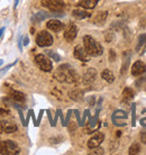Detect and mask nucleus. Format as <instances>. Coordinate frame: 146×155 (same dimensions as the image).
Returning <instances> with one entry per match:
<instances>
[{
  "instance_id": "obj_21",
  "label": "nucleus",
  "mask_w": 146,
  "mask_h": 155,
  "mask_svg": "<svg viewBox=\"0 0 146 155\" xmlns=\"http://www.w3.org/2000/svg\"><path fill=\"white\" fill-rule=\"evenodd\" d=\"M47 17H50V14L42 10V12H37V14L33 17V21H42V20L46 19Z\"/></svg>"
},
{
  "instance_id": "obj_4",
  "label": "nucleus",
  "mask_w": 146,
  "mask_h": 155,
  "mask_svg": "<svg viewBox=\"0 0 146 155\" xmlns=\"http://www.w3.org/2000/svg\"><path fill=\"white\" fill-rule=\"evenodd\" d=\"M36 44L39 47H48L53 44V37L48 31H42L36 36Z\"/></svg>"
},
{
  "instance_id": "obj_18",
  "label": "nucleus",
  "mask_w": 146,
  "mask_h": 155,
  "mask_svg": "<svg viewBox=\"0 0 146 155\" xmlns=\"http://www.w3.org/2000/svg\"><path fill=\"white\" fill-rule=\"evenodd\" d=\"M72 16L75 17L77 19H85V18H88L91 16V14L85 10H82V9H74L72 12Z\"/></svg>"
},
{
  "instance_id": "obj_32",
  "label": "nucleus",
  "mask_w": 146,
  "mask_h": 155,
  "mask_svg": "<svg viewBox=\"0 0 146 155\" xmlns=\"http://www.w3.org/2000/svg\"><path fill=\"white\" fill-rule=\"evenodd\" d=\"M28 43H29V38H28L27 36H25V37H24V41H23V44L25 45V46H27V45H28Z\"/></svg>"
},
{
  "instance_id": "obj_12",
  "label": "nucleus",
  "mask_w": 146,
  "mask_h": 155,
  "mask_svg": "<svg viewBox=\"0 0 146 155\" xmlns=\"http://www.w3.org/2000/svg\"><path fill=\"white\" fill-rule=\"evenodd\" d=\"M46 26L48 29H51L52 31H55V33H58L61 31L63 28H64V24L60 21L58 19H51L47 21Z\"/></svg>"
},
{
  "instance_id": "obj_29",
  "label": "nucleus",
  "mask_w": 146,
  "mask_h": 155,
  "mask_svg": "<svg viewBox=\"0 0 146 155\" xmlns=\"http://www.w3.org/2000/svg\"><path fill=\"white\" fill-rule=\"evenodd\" d=\"M7 115H9V110L7 108L0 107V116H7Z\"/></svg>"
},
{
  "instance_id": "obj_6",
  "label": "nucleus",
  "mask_w": 146,
  "mask_h": 155,
  "mask_svg": "<svg viewBox=\"0 0 146 155\" xmlns=\"http://www.w3.org/2000/svg\"><path fill=\"white\" fill-rule=\"evenodd\" d=\"M77 34H78V28L75 26V24L70 23L65 27V31H64V38L68 42H72L73 39L77 37Z\"/></svg>"
},
{
  "instance_id": "obj_14",
  "label": "nucleus",
  "mask_w": 146,
  "mask_h": 155,
  "mask_svg": "<svg viewBox=\"0 0 146 155\" xmlns=\"http://www.w3.org/2000/svg\"><path fill=\"white\" fill-rule=\"evenodd\" d=\"M8 93H9V97L12 98V100L17 101V102H24L26 100V97H25V94L22 91H18V90L15 89H9Z\"/></svg>"
},
{
  "instance_id": "obj_2",
  "label": "nucleus",
  "mask_w": 146,
  "mask_h": 155,
  "mask_svg": "<svg viewBox=\"0 0 146 155\" xmlns=\"http://www.w3.org/2000/svg\"><path fill=\"white\" fill-rule=\"evenodd\" d=\"M20 153V147L18 144L12 140L0 142V154L4 155H16Z\"/></svg>"
},
{
  "instance_id": "obj_20",
  "label": "nucleus",
  "mask_w": 146,
  "mask_h": 155,
  "mask_svg": "<svg viewBox=\"0 0 146 155\" xmlns=\"http://www.w3.org/2000/svg\"><path fill=\"white\" fill-rule=\"evenodd\" d=\"M134 91L131 89V88H125L123 91V100L125 102H129V101L134 98Z\"/></svg>"
},
{
  "instance_id": "obj_16",
  "label": "nucleus",
  "mask_w": 146,
  "mask_h": 155,
  "mask_svg": "<svg viewBox=\"0 0 146 155\" xmlns=\"http://www.w3.org/2000/svg\"><path fill=\"white\" fill-rule=\"evenodd\" d=\"M99 0H80L79 1V6L85 9H93L98 4Z\"/></svg>"
},
{
  "instance_id": "obj_33",
  "label": "nucleus",
  "mask_w": 146,
  "mask_h": 155,
  "mask_svg": "<svg viewBox=\"0 0 146 155\" xmlns=\"http://www.w3.org/2000/svg\"><path fill=\"white\" fill-rule=\"evenodd\" d=\"M141 138H142L143 142H144V143L146 144V133H145V132L142 133V134H141Z\"/></svg>"
},
{
  "instance_id": "obj_35",
  "label": "nucleus",
  "mask_w": 146,
  "mask_h": 155,
  "mask_svg": "<svg viewBox=\"0 0 146 155\" xmlns=\"http://www.w3.org/2000/svg\"><path fill=\"white\" fill-rule=\"evenodd\" d=\"M18 47H19V50H22V37L18 38Z\"/></svg>"
},
{
  "instance_id": "obj_28",
  "label": "nucleus",
  "mask_w": 146,
  "mask_h": 155,
  "mask_svg": "<svg viewBox=\"0 0 146 155\" xmlns=\"http://www.w3.org/2000/svg\"><path fill=\"white\" fill-rule=\"evenodd\" d=\"M115 60H116V52L114 50H110L109 51V61L114 62Z\"/></svg>"
},
{
  "instance_id": "obj_15",
  "label": "nucleus",
  "mask_w": 146,
  "mask_h": 155,
  "mask_svg": "<svg viewBox=\"0 0 146 155\" xmlns=\"http://www.w3.org/2000/svg\"><path fill=\"white\" fill-rule=\"evenodd\" d=\"M107 16H108L107 12H99L93 17L92 23L96 24V25H102V24H105L106 19H107Z\"/></svg>"
},
{
  "instance_id": "obj_36",
  "label": "nucleus",
  "mask_w": 146,
  "mask_h": 155,
  "mask_svg": "<svg viewBox=\"0 0 146 155\" xmlns=\"http://www.w3.org/2000/svg\"><path fill=\"white\" fill-rule=\"evenodd\" d=\"M18 2H19V0H15V4H14V8L17 7V5H18Z\"/></svg>"
},
{
  "instance_id": "obj_24",
  "label": "nucleus",
  "mask_w": 146,
  "mask_h": 155,
  "mask_svg": "<svg viewBox=\"0 0 146 155\" xmlns=\"http://www.w3.org/2000/svg\"><path fill=\"white\" fill-rule=\"evenodd\" d=\"M129 61H131V55H128L127 56V58L124 61V64H123V68H121V72L120 73L121 74H125L127 71V68H128V65H129Z\"/></svg>"
},
{
  "instance_id": "obj_27",
  "label": "nucleus",
  "mask_w": 146,
  "mask_h": 155,
  "mask_svg": "<svg viewBox=\"0 0 146 155\" xmlns=\"http://www.w3.org/2000/svg\"><path fill=\"white\" fill-rule=\"evenodd\" d=\"M112 38H114V35H112V33L110 31H108L105 33V39H106L107 42H110Z\"/></svg>"
},
{
  "instance_id": "obj_1",
  "label": "nucleus",
  "mask_w": 146,
  "mask_h": 155,
  "mask_svg": "<svg viewBox=\"0 0 146 155\" xmlns=\"http://www.w3.org/2000/svg\"><path fill=\"white\" fill-rule=\"evenodd\" d=\"M83 44H85V51L88 52V54L90 55V56L97 58V56L102 55V53H104L102 46L90 35H85V37H83Z\"/></svg>"
},
{
  "instance_id": "obj_13",
  "label": "nucleus",
  "mask_w": 146,
  "mask_h": 155,
  "mask_svg": "<svg viewBox=\"0 0 146 155\" xmlns=\"http://www.w3.org/2000/svg\"><path fill=\"white\" fill-rule=\"evenodd\" d=\"M18 130L16 124H12L8 121H0V132L4 133H15Z\"/></svg>"
},
{
  "instance_id": "obj_19",
  "label": "nucleus",
  "mask_w": 146,
  "mask_h": 155,
  "mask_svg": "<svg viewBox=\"0 0 146 155\" xmlns=\"http://www.w3.org/2000/svg\"><path fill=\"white\" fill-rule=\"evenodd\" d=\"M101 78H102L104 80H106L108 83H112V82L115 81V75H114V73H112L111 71L108 70V69H106V70L102 71V73H101Z\"/></svg>"
},
{
  "instance_id": "obj_30",
  "label": "nucleus",
  "mask_w": 146,
  "mask_h": 155,
  "mask_svg": "<svg viewBox=\"0 0 146 155\" xmlns=\"http://www.w3.org/2000/svg\"><path fill=\"white\" fill-rule=\"evenodd\" d=\"M92 150H93V152L91 154H99V155L104 154V150H102V148H99V146L96 148H92Z\"/></svg>"
},
{
  "instance_id": "obj_25",
  "label": "nucleus",
  "mask_w": 146,
  "mask_h": 155,
  "mask_svg": "<svg viewBox=\"0 0 146 155\" xmlns=\"http://www.w3.org/2000/svg\"><path fill=\"white\" fill-rule=\"evenodd\" d=\"M48 56H50L51 58H53L55 62H58L60 60H61V58H60V55H58L56 53H54V52H52V51H47V52H45Z\"/></svg>"
},
{
  "instance_id": "obj_8",
  "label": "nucleus",
  "mask_w": 146,
  "mask_h": 155,
  "mask_svg": "<svg viewBox=\"0 0 146 155\" xmlns=\"http://www.w3.org/2000/svg\"><path fill=\"white\" fill-rule=\"evenodd\" d=\"M104 140H105V135L102 134V133H96L95 135L89 140V142H88V147L89 148H96V147H98L100 144L104 142Z\"/></svg>"
},
{
  "instance_id": "obj_22",
  "label": "nucleus",
  "mask_w": 146,
  "mask_h": 155,
  "mask_svg": "<svg viewBox=\"0 0 146 155\" xmlns=\"http://www.w3.org/2000/svg\"><path fill=\"white\" fill-rule=\"evenodd\" d=\"M139 152H141V145H139V143H133V145H131V147H129V151H128V153L129 154H138Z\"/></svg>"
},
{
  "instance_id": "obj_34",
  "label": "nucleus",
  "mask_w": 146,
  "mask_h": 155,
  "mask_svg": "<svg viewBox=\"0 0 146 155\" xmlns=\"http://www.w3.org/2000/svg\"><path fill=\"white\" fill-rule=\"evenodd\" d=\"M4 33H5V27L0 28V38L2 37V35H4Z\"/></svg>"
},
{
  "instance_id": "obj_10",
  "label": "nucleus",
  "mask_w": 146,
  "mask_h": 155,
  "mask_svg": "<svg viewBox=\"0 0 146 155\" xmlns=\"http://www.w3.org/2000/svg\"><path fill=\"white\" fill-rule=\"evenodd\" d=\"M145 71H146V65L145 63L142 62V61H136L133 64V66H131V74L134 77L142 75L143 73H145Z\"/></svg>"
},
{
  "instance_id": "obj_11",
  "label": "nucleus",
  "mask_w": 146,
  "mask_h": 155,
  "mask_svg": "<svg viewBox=\"0 0 146 155\" xmlns=\"http://www.w3.org/2000/svg\"><path fill=\"white\" fill-rule=\"evenodd\" d=\"M79 81V74L77 73V71L71 69V66H69L65 70V82L68 83H77Z\"/></svg>"
},
{
  "instance_id": "obj_7",
  "label": "nucleus",
  "mask_w": 146,
  "mask_h": 155,
  "mask_svg": "<svg viewBox=\"0 0 146 155\" xmlns=\"http://www.w3.org/2000/svg\"><path fill=\"white\" fill-rule=\"evenodd\" d=\"M73 55L77 60H80L82 62H89V60H90V55L88 54V52L85 51V47L82 46L75 47L74 52H73Z\"/></svg>"
},
{
  "instance_id": "obj_17",
  "label": "nucleus",
  "mask_w": 146,
  "mask_h": 155,
  "mask_svg": "<svg viewBox=\"0 0 146 155\" xmlns=\"http://www.w3.org/2000/svg\"><path fill=\"white\" fill-rule=\"evenodd\" d=\"M69 97L73 101H82L83 100V91H81L79 89L71 90L69 92Z\"/></svg>"
},
{
  "instance_id": "obj_37",
  "label": "nucleus",
  "mask_w": 146,
  "mask_h": 155,
  "mask_svg": "<svg viewBox=\"0 0 146 155\" xmlns=\"http://www.w3.org/2000/svg\"><path fill=\"white\" fill-rule=\"evenodd\" d=\"M4 62H5L4 60H0V66H1L2 64H4Z\"/></svg>"
},
{
  "instance_id": "obj_9",
  "label": "nucleus",
  "mask_w": 146,
  "mask_h": 155,
  "mask_svg": "<svg viewBox=\"0 0 146 155\" xmlns=\"http://www.w3.org/2000/svg\"><path fill=\"white\" fill-rule=\"evenodd\" d=\"M97 79V71L92 68H90L88 70L85 71V74H83V78H82V80H83V83L85 84H91L95 82V80Z\"/></svg>"
},
{
  "instance_id": "obj_38",
  "label": "nucleus",
  "mask_w": 146,
  "mask_h": 155,
  "mask_svg": "<svg viewBox=\"0 0 146 155\" xmlns=\"http://www.w3.org/2000/svg\"><path fill=\"white\" fill-rule=\"evenodd\" d=\"M0 72H1V70H0Z\"/></svg>"
},
{
  "instance_id": "obj_3",
  "label": "nucleus",
  "mask_w": 146,
  "mask_h": 155,
  "mask_svg": "<svg viewBox=\"0 0 146 155\" xmlns=\"http://www.w3.org/2000/svg\"><path fill=\"white\" fill-rule=\"evenodd\" d=\"M35 63L44 72H51L53 69V64L51 62V60L43 54H38L35 56Z\"/></svg>"
},
{
  "instance_id": "obj_5",
  "label": "nucleus",
  "mask_w": 146,
  "mask_h": 155,
  "mask_svg": "<svg viewBox=\"0 0 146 155\" xmlns=\"http://www.w3.org/2000/svg\"><path fill=\"white\" fill-rule=\"evenodd\" d=\"M43 7H46L54 12H60L64 8L63 0H41Z\"/></svg>"
},
{
  "instance_id": "obj_26",
  "label": "nucleus",
  "mask_w": 146,
  "mask_h": 155,
  "mask_svg": "<svg viewBox=\"0 0 146 155\" xmlns=\"http://www.w3.org/2000/svg\"><path fill=\"white\" fill-rule=\"evenodd\" d=\"M127 115L126 113H124V111H120V110H117L114 113V117L112 118H126Z\"/></svg>"
},
{
  "instance_id": "obj_23",
  "label": "nucleus",
  "mask_w": 146,
  "mask_h": 155,
  "mask_svg": "<svg viewBox=\"0 0 146 155\" xmlns=\"http://www.w3.org/2000/svg\"><path fill=\"white\" fill-rule=\"evenodd\" d=\"M145 43H146V34H143V35L139 36L138 43H137V46H136V51L138 52V51L141 50V47H142Z\"/></svg>"
},
{
  "instance_id": "obj_31",
  "label": "nucleus",
  "mask_w": 146,
  "mask_h": 155,
  "mask_svg": "<svg viewBox=\"0 0 146 155\" xmlns=\"http://www.w3.org/2000/svg\"><path fill=\"white\" fill-rule=\"evenodd\" d=\"M18 113H19L20 120H22V123H23V125H24V126H27V125H26V121L24 120V115H23V113H22V110H20V109H18Z\"/></svg>"
}]
</instances>
